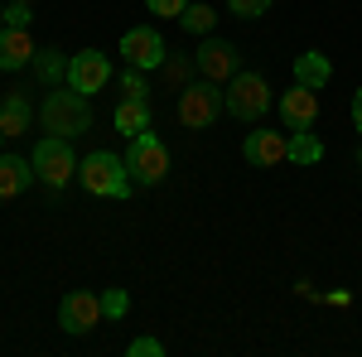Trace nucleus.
Returning a JSON list of instances; mask_svg holds the SVG:
<instances>
[{"label": "nucleus", "instance_id": "28", "mask_svg": "<svg viewBox=\"0 0 362 357\" xmlns=\"http://www.w3.org/2000/svg\"><path fill=\"white\" fill-rule=\"evenodd\" d=\"M25 5H29V0H25Z\"/></svg>", "mask_w": 362, "mask_h": 357}, {"label": "nucleus", "instance_id": "3", "mask_svg": "<svg viewBox=\"0 0 362 357\" xmlns=\"http://www.w3.org/2000/svg\"><path fill=\"white\" fill-rule=\"evenodd\" d=\"M126 174H131V184H136V189H155V184L169 174V150H165V140L155 136V131H140V136H131Z\"/></svg>", "mask_w": 362, "mask_h": 357}, {"label": "nucleus", "instance_id": "20", "mask_svg": "<svg viewBox=\"0 0 362 357\" xmlns=\"http://www.w3.org/2000/svg\"><path fill=\"white\" fill-rule=\"evenodd\" d=\"M213 20H218V15H213V5H184V15H179V25L189 29V34H208Z\"/></svg>", "mask_w": 362, "mask_h": 357}, {"label": "nucleus", "instance_id": "11", "mask_svg": "<svg viewBox=\"0 0 362 357\" xmlns=\"http://www.w3.org/2000/svg\"><path fill=\"white\" fill-rule=\"evenodd\" d=\"M280 116H285V131H309L314 116H319V97H314V87L295 83L285 97H280Z\"/></svg>", "mask_w": 362, "mask_h": 357}, {"label": "nucleus", "instance_id": "24", "mask_svg": "<svg viewBox=\"0 0 362 357\" xmlns=\"http://www.w3.org/2000/svg\"><path fill=\"white\" fill-rule=\"evenodd\" d=\"M121 92H126V97H145V73L126 63V78H121Z\"/></svg>", "mask_w": 362, "mask_h": 357}, {"label": "nucleus", "instance_id": "25", "mask_svg": "<svg viewBox=\"0 0 362 357\" xmlns=\"http://www.w3.org/2000/svg\"><path fill=\"white\" fill-rule=\"evenodd\" d=\"M29 20H34V15H29V5H25V0H10V10H5V25L29 29Z\"/></svg>", "mask_w": 362, "mask_h": 357}, {"label": "nucleus", "instance_id": "23", "mask_svg": "<svg viewBox=\"0 0 362 357\" xmlns=\"http://www.w3.org/2000/svg\"><path fill=\"white\" fill-rule=\"evenodd\" d=\"M126 353H131V357H160V353H165V343H160V338H131Z\"/></svg>", "mask_w": 362, "mask_h": 357}, {"label": "nucleus", "instance_id": "5", "mask_svg": "<svg viewBox=\"0 0 362 357\" xmlns=\"http://www.w3.org/2000/svg\"><path fill=\"white\" fill-rule=\"evenodd\" d=\"M223 111H232L237 121H261L271 111V83L261 73H237L223 92Z\"/></svg>", "mask_w": 362, "mask_h": 357}, {"label": "nucleus", "instance_id": "16", "mask_svg": "<svg viewBox=\"0 0 362 357\" xmlns=\"http://www.w3.org/2000/svg\"><path fill=\"white\" fill-rule=\"evenodd\" d=\"M329 78H334V63H329L324 54H300V58H295V83H305V87L319 92Z\"/></svg>", "mask_w": 362, "mask_h": 357}, {"label": "nucleus", "instance_id": "27", "mask_svg": "<svg viewBox=\"0 0 362 357\" xmlns=\"http://www.w3.org/2000/svg\"><path fill=\"white\" fill-rule=\"evenodd\" d=\"M353 126L362 131V87H358V97H353Z\"/></svg>", "mask_w": 362, "mask_h": 357}, {"label": "nucleus", "instance_id": "14", "mask_svg": "<svg viewBox=\"0 0 362 357\" xmlns=\"http://www.w3.org/2000/svg\"><path fill=\"white\" fill-rule=\"evenodd\" d=\"M34 184V165L20 155H0V198H15Z\"/></svg>", "mask_w": 362, "mask_h": 357}, {"label": "nucleus", "instance_id": "21", "mask_svg": "<svg viewBox=\"0 0 362 357\" xmlns=\"http://www.w3.org/2000/svg\"><path fill=\"white\" fill-rule=\"evenodd\" d=\"M227 10H232V15H242V20H256V15H266V10H271V0H227Z\"/></svg>", "mask_w": 362, "mask_h": 357}, {"label": "nucleus", "instance_id": "6", "mask_svg": "<svg viewBox=\"0 0 362 357\" xmlns=\"http://www.w3.org/2000/svg\"><path fill=\"white\" fill-rule=\"evenodd\" d=\"M218 111H223V92L208 78L179 92V126H189V131H208L218 121Z\"/></svg>", "mask_w": 362, "mask_h": 357}, {"label": "nucleus", "instance_id": "17", "mask_svg": "<svg viewBox=\"0 0 362 357\" xmlns=\"http://www.w3.org/2000/svg\"><path fill=\"white\" fill-rule=\"evenodd\" d=\"M285 160H290V165H319V160H324V145H319L314 131H295L290 145H285Z\"/></svg>", "mask_w": 362, "mask_h": 357}, {"label": "nucleus", "instance_id": "13", "mask_svg": "<svg viewBox=\"0 0 362 357\" xmlns=\"http://www.w3.org/2000/svg\"><path fill=\"white\" fill-rule=\"evenodd\" d=\"M285 145H290V140L280 136V131H251L242 150H247V160H251V165L271 169V165H280V160H285Z\"/></svg>", "mask_w": 362, "mask_h": 357}, {"label": "nucleus", "instance_id": "1", "mask_svg": "<svg viewBox=\"0 0 362 357\" xmlns=\"http://www.w3.org/2000/svg\"><path fill=\"white\" fill-rule=\"evenodd\" d=\"M78 179H83V189L97 193V198H126V193L136 189L131 174H126V160L112 155V150H92L83 165H78Z\"/></svg>", "mask_w": 362, "mask_h": 357}, {"label": "nucleus", "instance_id": "22", "mask_svg": "<svg viewBox=\"0 0 362 357\" xmlns=\"http://www.w3.org/2000/svg\"><path fill=\"white\" fill-rule=\"evenodd\" d=\"M126 309H131V300H126V290H107V295H102V314H107V319H121Z\"/></svg>", "mask_w": 362, "mask_h": 357}, {"label": "nucleus", "instance_id": "7", "mask_svg": "<svg viewBox=\"0 0 362 357\" xmlns=\"http://www.w3.org/2000/svg\"><path fill=\"white\" fill-rule=\"evenodd\" d=\"M194 63H198V73H203L208 83H232V78L242 73V58H237V49H232L227 39H213V34L198 44Z\"/></svg>", "mask_w": 362, "mask_h": 357}, {"label": "nucleus", "instance_id": "26", "mask_svg": "<svg viewBox=\"0 0 362 357\" xmlns=\"http://www.w3.org/2000/svg\"><path fill=\"white\" fill-rule=\"evenodd\" d=\"M145 5H150V15H174V20H179L189 0H145Z\"/></svg>", "mask_w": 362, "mask_h": 357}, {"label": "nucleus", "instance_id": "8", "mask_svg": "<svg viewBox=\"0 0 362 357\" xmlns=\"http://www.w3.org/2000/svg\"><path fill=\"white\" fill-rule=\"evenodd\" d=\"M121 54H126L131 68L150 73V68H160V63H165V39H160V29L136 25V29H126V34H121Z\"/></svg>", "mask_w": 362, "mask_h": 357}, {"label": "nucleus", "instance_id": "4", "mask_svg": "<svg viewBox=\"0 0 362 357\" xmlns=\"http://www.w3.org/2000/svg\"><path fill=\"white\" fill-rule=\"evenodd\" d=\"M29 165H34V179H44L49 189H63V184L78 174V155H73L68 136H44L39 145H34Z\"/></svg>", "mask_w": 362, "mask_h": 357}, {"label": "nucleus", "instance_id": "10", "mask_svg": "<svg viewBox=\"0 0 362 357\" xmlns=\"http://www.w3.org/2000/svg\"><path fill=\"white\" fill-rule=\"evenodd\" d=\"M102 319H107L102 314V295H92V290H73L58 304V324L68 333H87V329H97Z\"/></svg>", "mask_w": 362, "mask_h": 357}, {"label": "nucleus", "instance_id": "15", "mask_svg": "<svg viewBox=\"0 0 362 357\" xmlns=\"http://www.w3.org/2000/svg\"><path fill=\"white\" fill-rule=\"evenodd\" d=\"M116 131L131 140L140 131H150V107H145V97H126L121 107H116Z\"/></svg>", "mask_w": 362, "mask_h": 357}, {"label": "nucleus", "instance_id": "18", "mask_svg": "<svg viewBox=\"0 0 362 357\" xmlns=\"http://www.w3.org/2000/svg\"><path fill=\"white\" fill-rule=\"evenodd\" d=\"M0 131H5V136H20V131H29V102L20 97V92L0 102Z\"/></svg>", "mask_w": 362, "mask_h": 357}, {"label": "nucleus", "instance_id": "2", "mask_svg": "<svg viewBox=\"0 0 362 357\" xmlns=\"http://www.w3.org/2000/svg\"><path fill=\"white\" fill-rule=\"evenodd\" d=\"M39 121H44V131L49 136H83V131H92V107H87L83 92H49L44 97V111H39Z\"/></svg>", "mask_w": 362, "mask_h": 357}, {"label": "nucleus", "instance_id": "12", "mask_svg": "<svg viewBox=\"0 0 362 357\" xmlns=\"http://www.w3.org/2000/svg\"><path fill=\"white\" fill-rule=\"evenodd\" d=\"M34 39H29V29H15V25H5L0 29V68L5 73H15V68H25V63H34Z\"/></svg>", "mask_w": 362, "mask_h": 357}, {"label": "nucleus", "instance_id": "9", "mask_svg": "<svg viewBox=\"0 0 362 357\" xmlns=\"http://www.w3.org/2000/svg\"><path fill=\"white\" fill-rule=\"evenodd\" d=\"M107 78H112V63H107V54L102 49H83V54L68 58V87L73 92H102L107 87Z\"/></svg>", "mask_w": 362, "mask_h": 357}, {"label": "nucleus", "instance_id": "19", "mask_svg": "<svg viewBox=\"0 0 362 357\" xmlns=\"http://www.w3.org/2000/svg\"><path fill=\"white\" fill-rule=\"evenodd\" d=\"M34 73H39L44 83H68V58L58 54V49H39V54H34Z\"/></svg>", "mask_w": 362, "mask_h": 357}]
</instances>
